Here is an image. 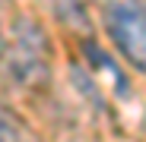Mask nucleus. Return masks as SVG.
Listing matches in <instances>:
<instances>
[{
	"instance_id": "nucleus-1",
	"label": "nucleus",
	"mask_w": 146,
	"mask_h": 142,
	"mask_svg": "<svg viewBox=\"0 0 146 142\" xmlns=\"http://www.w3.org/2000/svg\"><path fill=\"white\" fill-rule=\"evenodd\" d=\"M0 63L10 82L32 88L48 79L51 69V44L44 29L29 16H16L10 32L0 38Z\"/></svg>"
},
{
	"instance_id": "nucleus-2",
	"label": "nucleus",
	"mask_w": 146,
	"mask_h": 142,
	"mask_svg": "<svg viewBox=\"0 0 146 142\" xmlns=\"http://www.w3.org/2000/svg\"><path fill=\"white\" fill-rule=\"evenodd\" d=\"M105 29L130 66L146 73V7H140L137 0L111 3L105 10Z\"/></svg>"
},
{
	"instance_id": "nucleus-3",
	"label": "nucleus",
	"mask_w": 146,
	"mask_h": 142,
	"mask_svg": "<svg viewBox=\"0 0 146 142\" xmlns=\"http://www.w3.org/2000/svg\"><path fill=\"white\" fill-rule=\"evenodd\" d=\"M0 142H38L35 130L3 101H0Z\"/></svg>"
},
{
	"instance_id": "nucleus-4",
	"label": "nucleus",
	"mask_w": 146,
	"mask_h": 142,
	"mask_svg": "<svg viewBox=\"0 0 146 142\" xmlns=\"http://www.w3.org/2000/svg\"><path fill=\"white\" fill-rule=\"evenodd\" d=\"M44 7L51 10L64 26H70V29H89V16H86L83 0H44Z\"/></svg>"
},
{
	"instance_id": "nucleus-5",
	"label": "nucleus",
	"mask_w": 146,
	"mask_h": 142,
	"mask_svg": "<svg viewBox=\"0 0 146 142\" xmlns=\"http://www.w3.org/2000/svg\"><path fill=\"white\" fill-rule=\"evenodd\" d=\"M137 3H140V7H146V0H137Z\"/></svg>"
}]
</instances>
